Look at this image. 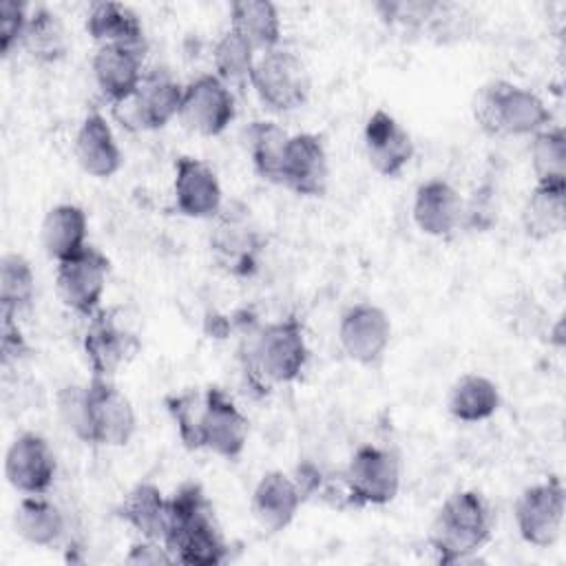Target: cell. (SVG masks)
Returning <instances> with one entry per match:
<instances>
[{"instance_id": "83f0119b", "label": "cell", "mask_w": 566, "mask_h": 566, "mask_svg": "<svg viewBox=\"0 0 566 566\" xmlns=\"http://www.w3.org/2000/svg\"><path fill=\"white\" fill-rule=\"evenodd\" d=\"M256 53L279 49L283 35V22L279 7L270 0H237L230 4V27Z\"/></svg>"}, {"instance_id": "d6986e66", "label": "cell", "mask_w": 566, "mask_h": 566, "mask_svg": "<svg viewBox=\"0 0 566 566\" xmlns=\"http://www.w3.org/2000/svg\"><path fill=\"white\" fill-rule=\"evenodd\" d=\"M363 146L369 166L382 177H398L416 153L407 128L382 108L367 117L363 128Z\"/></svg>"}, {"instance_id": "5bb4252c", "label": "cell", "mask_w": 566, "mask_h": 566, "mask_svg": "<svg viewBox=\"0 0 566 566\" xmlns=\"http://www.w3.org/2000/svg\"><path fill=\"white\" fill-rule=\"evenodd\" d=\"M250 436V420L232 396L212 385L203 389V411H201V449L210 451L223 460H237Z\"/></svg>"}, {"instance_id": "e575fe53", "label": "cell", "mask_w": 566, "mask_h": 566, "mask_svg": "<svg viewBox=\"0 0 566 566\" xmlns=\"http://www.w3.org/2000/svg\"><path fill=\"white\" fill-rule=\"evenodd\" d=\"M442 2L431 0H380L374 4L378 18L402 35H431Z\"/></svg>"}, {"instance_id": "7a4b0ae2", "label": "cell", "mask_w": 566, "mask_h": 566, "mask_svg": "<svg viewBox=\"0 0 566 566\" xmlns=\"http://www.w3.org/2000/svg\"><path fill=\"white\" fill-rule=\"evenodd\" d=\"M164 544L175 564L212 566L228 559L230 546L214 509L197 482H184L168 495V526Z\"/></svg>"}, {"instance_id": "4fadbf2b", "label": "cell", "mask_w": 566, "mask_h": 566, "mask_svg": "<svg viewBox=\"0 0 566 566\" xmlns=\"http://www.w3.org/2000/svg\"><path fill=\"white\" fill-rule=\"evenodd\" d=\"M82 347L91 376L115 378V374L139 352V338L124 325L115 310L99 307L88 318Z\"/></svg>"}, {"instance_id": "8fae6325", "label": "cell", "mask_w": 566, "mask_h": 566, "mask_svg": "<svg viewBox=\"0 0 566 566\" xmlns=\"http://www.w3.org/2000/svg\"><path fill=\"white\" fill-rule=\"evenodd\" d=\"M237 115V99L232 88L214 73H201L184 84L181 124L203 137L221 135Z\"/></svg>"}, {"instance_id": "ffe728a7", "label": "cell", "mask_w": 566, "mask_h": 566, "mask_svg": "<svg viewBox=\"0 0 566 566\" xmlns=\"http://www.w3.org/2000/svg\"><path fill=\"white\" fill-rule=\"evenodd\" d=\"M303 502L305 497L296 480L281 469H272L259 478L252 491L250 511L259 528L274 535L294 522Z\"/></svg>"}, {"instance_id": "603a6c76", "label": "cell", "mask_w": 566, "mask_h": 566, "mask_svg": "<svg viewBox=\"0 0 566 566\" xmlns=\"http://www.w3.org/2000/svg\"><path fill=\"white\" fill-rule=\"evenodd\" d=\"M73 155L80 168L95 179L113 177L122 168V148L108 119L99 111L86 113L80 122L73 139Z\"/></svg>"}, {"instance_id": "9c48e42d", "label": "cell", "mask_w": 566, "mask_h": 566, "mask_svg": "<svg viewBox=\"0 0 566 566\" xmlns=\"http://www.w3.org/2000/svg\"><path fill=\"white\" fill-rule=\"evenodd\" d=\"M513 517L526 544L537 548L553 546L564 531L566 517V489L562 478L548 475L526 486L513 504Z\"/></svg>"}, {"instance_id": "52a82bcc", "label": "cell", "mask_w": 566, "mask_h": 566, "mask_svg": "<svg viewBox=\"0 0 566 566\" xmlns=\"http://www.w3.org/2000/svg\"><path fill=\"white\" fill-rule=\"evenodd\" d=\"M214 263L232 276H250L259 268L265 239L241 203H230L214 217V228L208 237Z\"/></svg>"}, {"instance_id": "9a60e30c", "label": "cell", "mask_w": 566, "mask_h": 566, "mask_svg": "<svg viewBox=\"0 0 566 566\" xmlns=\"http://www.w3.org/2000/svg\"><path fill=\"white\" fill-rule=\"evenodd\" d=\"M57 473V458L38 431L18 433L4 453V478L20 495H44Z\"/></svg>"}, {"instance_id": "1f68e13d", "label": "cell", "mask_w": 566, "mask_h": 566, "mask_svg": "<svg viewBox=\"0 0 566 566\" xmlns=\"http://www.w3.org/2000/svg\"><path fill=\"white\" fill-rule=\"evenodd\" d=\"M248 153L252 159V166L256 175L263 181L281 184V168H283V155L287 148L290 133H285L276 122L272 119H254L248 130Z\"/></svg>"}, {"instance_id": "7402d4cb", "label": "cell", "mask_w": 566, "mask_h": 566, "mask_svg": "<svg viewBox=\"0 0 566 566\" xmlns=\"http://www.w3.org/2000/svg\"><path fill=\"white\" fill-rule=\"evenodd\" d=\"M144 49L97 46L91 60L93 80L99 93L113 104L128 102L144 80Z\"/></svg>"}, {"instance_id": "4316f807", "label": "cell", "mask_w": 566, "mask_h": 566, "mask_svg": "<svg viewBox=\"0 0 566 566\" xmlns=\"http://www.w3.org/2000/svg\"><path fill=\"white\" fill-rule=\"evenodd\" d=\"M13 528L31 546L53 548L66 533V517L55 502L44 495H22L13 511Z\"/></svg>"}, {"instance_id": "30bf717a", "label": "cell", "mask_w": 566, "mask_h": 566, "mask_svg": "<svg viewBox=\"0 0 566 566\" xmlns=\"http://www.w3.org/2000/svg\"><path fill=\"white\" fill-rule=\"evenodd\" d=\"M111 261L95 245H86L55 268V294L64 307L91 318L102 307V296L108 283Z\"/></svg>"}, {"instance_id": "2e32d148", "label": "cell", "mask_w": 566, "mask_h": 566, "mask_svg": "<svg viewBox=\"0 0 566 566\" xmlns=\"http://www.w3.org/2000/svg\"><path fill=\"white\" fill-rule=\"evenodd\" d=\"M184 84L168 69H150L135 95L117 106L126 108L124 124H135L142 130H159L179 117Z\"/></svg>"}, {"instance_id": "60d3db41", "label": "cell", "mask_w": 566, "mask_h": 566, "mask_svg": "<svg viewBox=\"0 0 566 566\" xmlns=\"http://www.w3.org/2000/svg\"><path fill=\"white\" fill-rule=\"evenodd\" d=\"M495 221V206H493V190L491 188H478L473 192V199H464V219L462 228L473 230H486Z\"/></svg>"}, {"instance_id": "5b68a950", "label": "cell", "mask_w": 566, "mask_h": 566, "mask_svg": "<svg viewBox=\"0 0 566 566\" xmlns=\"http://www.w3.org/2000/svg\"><path fill=\"white\" fill-rule=\"evenodd\" d=\"M137 431V416L113 378L91 376L84 382V444L124 447Z\"/></svg>"}, {"instance_id": "3957f363", "label": "cell", "mask_w": 566, "mask_h": 566, "mask_svg": "<svg viewBox=\"0 0 566 566\" xmlns=\"http://www.w3.org/2000/svg\"><path fill=\"white\" fill-rule=\"evenodd\" d=\"M493 509L473 489L451 493L436 511L427 542L440 564H458L473 557L493 535Z\"/></svg>"}, {"instance_id": "8d00e7d4", "label": "cell", "mask_w": 566, "mask_h": 566, "mask_svg": "<svg viewBox=\"0 0 566 566\" xmlns=\"http://www.w3.org/2000/svg\"><path fill=\"white\" fill-rule=\"evenodd\" d=\"M164 405L177 427L179 440L186 449L199 451L201 449V411H203V391L184 389L164 398Z\"/></svg>"}, {"instance_id": "7c38bea8", "label": "cell", "mask_w": 566, "mask_h": 566, "mask_svg": "<svg viewBox=\"0 0 566 566\" xmlns=\"http://www.w3.org/2000/svg\"><path fill=\"white\" fill-rule=\"evenodd\" d=\"M338 343L349 360L363 367H376L391 343L389 314L376 303H354L338 321Z\"/></svg>"}, {"instance_id": "f546056e", "label": "cell", "mask_w": 566, "mask_h": 566, "mask_svg": "<svg viewBox=\"0 0 566 566\" xmlns=\"http://www.w3.org/2000/svg\"><path fill=\"white\" fill-rule=\"evenodd\" d=\"M500 409V389L484 374L460 376L447 396V411L458 422H484Z\"/></svg>"}, {"instance_id": "d4e9b609", "label": "cell", "mask_w": 566, "mask_h": 566, "mask_svg": "<svg viewBox=\"0 0 566 566\" xmlns=\"http://www.w3.org/2000/svg\"><path fill=\"white\" fill-rule=\"evenodd\" d=\"M88 219L77 203H55L46 210L40 226V243L55 263L82 252L88 241Z\"/></svg>"}, {"instance_id": "f1b7e54d", "label": "cell", "mask_w": 566, "mask_h": 566, "mask_svg": "<svg viewBox=\"0 0 566 566\" xmlns=\"http://www.w3.org/2000/svg\"><path fill=\"white\" fill-rule=\"evenodd\" d=\"M566 226V184H535L522 206V228L528 239L546 241Z\"/></svg>"}, {"instance_id": "74e56055", "label": "cell", "mask_w": 566, "mask_h": 566, "mask_svg": "<svg viewBox=\"0 0 566 566\" xmlns=\"http://www.w3.org/2000/svg\"><path fill=\"white\" fill-rule=\"evenodd\" d=\"M29 7L18 0H2L0 2V53L7 57L15 49H20L27 20H29Z\"/></svg>"}, {"instance_id": "8992f818", "label": "cell", "mask_w": 566, "mask_h": 566, "mask_svg": "<svg viewBox=\"0 0 566 566\" xmlns=\"http://www.w3.org/2000/svg\"><path fill=\"white\" fill-rule=\"evenodd\" d=\"M252 91L274 113H290L301 108L310 97V73L301 57L287 49H272L259 53L250 73Z\"/></svg>"}, {"instance_id": "277c9868", "label": "cell", "mask_w": 566, "mask_h": 566, "mask_svg": "<svg viewBox=\"0 0 566 566\" xmlns=\"http://www.w3.org/2000/svg\"><path fill=\"white\" fill-rule=\"evenodd\" d=\"M471 113L480 130L491 137H533L553 124V113L537 93L506 80L482 84L473 95Z\"/></svg>"}, {"instance_id": "484cf974", "label": "cell", "mask_w": 566, "mask_h": 566, "mask_svg": "<svg viewBox=\"0 0 566 566\" xmlns=\"http://www.w3.org/2000/svg\"><path fill=\"white\" fill-rule=\"evenodd\" d=\"M115 515L139 537L164 542L168 526V497L155 482L142 480L128 489L117 504Z\"/></svg>"}, {"instance_id": "e0dca14e", "label": "cell", "mask_w": 566, "mask_h": 566, "mask_svg": "<svg viewBox=\"0 0 566 566\" xmlns=\"http://www.w3.org/2000/svg\"><path fill=\"white\" fill-rule=\"evenodd\" d=\"M329 181V159L321 135L294 133L283 155L281 184L298 197H323Z\"/></svg>"}, {"instance_id": "b9f144b4", "label": "cell", "mask_w": 566, "mask_h": 566, "mask_svg": "<svg viewBox=\"0 0 566 566\" xmlns=\"http://www.w3.org/2000/svg\"><path fill=\"white\" fill-rule=\"evenodd\" d=\"M126 564H137V566H159V564H175L170 551L166 548L164 542L157 539H146L139 537V542H135L128 551V555L124 557Z\"/></svg>"}, {"instance_id": "4dcf8cb0", "label": "cell", "mask_w": 566, "mask_h": 566, "mask_svg": "<svg viewBox=\"0 0 566 566\" xmlns=\"http://www.w3.org/2000/svg\"><path fill=\"white\" fill-rule=\"evenodd\" d=\"M20 49L40 64L62 60L69 51V35L62 18L49 7L31 9Z\"/></svg>"}, {"instance_id": "ab89813d", "label": "cell", "mask_w": 566, "mask_h": 566, "mask_svg": "<svg viewBox=\"0 0 566 566\" xmlns=\"http://www.w3.org/2000/svg\"><path fill=\"white\" fill-rule=\"evenodd\" d=\"M29 343L22 334V327L18 323V316L11 314H0V354H2V365L7 367L9 363H18L22 356H27Z\"/></svg>"}, {"instance_id": "ac0fdd59", "label": "cell", "mask_w": 566, "mask_h": 566, "mask_svg": "<svg viewBox=\"0 0 566 566\" xmlns=\"http://www.w3.org/2000/svg\"><path fill=\"white\" fill-rule=\"evenodd\" d=\"M172 197L179 214L190 219H214L223 208V190L217 172L197 157L175 159Z\"/></svg>"}, {"instance_id": "6da1fadb", "label": "cell", "mask_w": 566, "mask_h": 566, "mask_svg": "<svg viewBox=\"0 0 566 566\" xmlns=\"http://www.w3.org/2000/svg\"><path fill=\"white\" fill-rule=\"evenodd\" d=\"M239 360L248 385L259 394H268L274 385L298 380L310 363V345L301 318L290 314L248 327L241 336Z\"/></svg>"}, {"instance_id": "ba28073f", "label": "cell", "mask_w": 566, "mask_h": 566, "mask_svg": "<svg viewBox=\"0 0 566 566\" xmlns=\"http://www.w3.org/2000/svg\"><path fill=\"white\" fill-rule=\"evenodd\" d=\"M340 473L354 509L385 506L400 491V460L387 447H358Z\"/></svg>"}, {"instance_id": "d590c367", "label": "cell", "mask_w": 566, "mask_h": 566, "mask_svg": "<svg viewBox=\"0 0 566 566\" xmlns=\"http://www.w3.org/2000/svg\"><path fill=\"white\" fill-rule=\"evenodd\" d=\"M259 53L252 44H248L239 33L226 29L212 49V66L214 75L232 86H243L250 82V73L254 69Z\"/></svg>"}, {"instance_id": "f35d334b", "label": "cell", "mask_w": 566, "mask_h": 566, "mask_svg": "<svg viewBox=\"0 0 566 566\" xmlns=\"http://www.w3.org/2000/svg\"><path fill=\"white\" fill-rule=\"evenodd\" d=\"M55 405H57V416L64 429L82 442L84 440V385H77V382L64 385L55 396Z\"/></svg>"}, {"instance_id": "d6a6232c", "label": "cell", "mask_w": 566, "mask_h": 566, "mask_svg": "<svg viewBox=\"0 0 566 566\" xmlns=\"http://www.w3.org/2000/svg\"><path fill=\"white\" fill-rule=\"evenodd\" d=\"M35 298V272L20 252H7L0 261V314L20 316Z\"/></svg>"}, {"instance_id": "cb8c5ba5", "label": "cell", "mask_w": 566, "mask_h": 566, "mask_svg": "<svg viewBox=\"0 0 566 566\" xmlns=\"http://www.w3.org/2000/svg\"><path fill=\"white\" fill-rule=\"evenodd\" d=\"M84 29L97 46H133L146 51V33L139 15L122 2H93Z\"/></svg>"}, {"instance_id": "44dd1931", "label": "cell", "mask_w": 566, "mask_h": 566, "mask_svg": "<svg viewBox=\"0 0 566 566\" xmlns=\"http://www.w3.org/2000/svg\"><path fill=\"white\" fill-rule=\"evenodd\" d=\"M411 214L420 232L447 239L462 228L464 199L447 179L433 177L416 188Z\"/></svg>"}, {"instance_id": "836d02e7", "label": "cell", "mask_w": 566, "mask_h": 566, "mask_svg": "<svg viewBox=\"0 0 566 566\" xmlns=\"http://www.w3.org/2000/svg\"><path fill=\"white\" fill-rule=\"evenodd\" d=\"M528 157L535 184H566V133L559 124L531 137Z\"/></svg>"}]
</instances>
